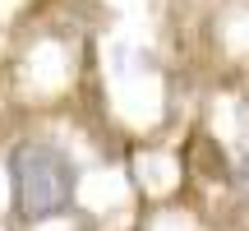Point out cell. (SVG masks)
Returning <instances> with one entry per match:
<instances>
[{"label": "cell", "mask_w": 249, "mask_h": 231, "mask_svg": "<svg viewBox=\"0 0 249 231\" xmlns=\"http://www.w3.org/2000/svg\"><path fill=\"white\" fill-rule=\"evenodd\" d=\"M9 171V208L18 222H51L74 208L79 162L51 139H18L5 157Z\"/></svg>", "instance_id": "6da1fadb"}, {"label": "cell", "mask_w": 249, "mask_h": 231, "mask_svg": "<svg viewBox=\"0 0 249 231\" xmlns=\"http://www.w3.org/2000/svg\"><path fill=\"white\" fill-rule=\"evenodd\" d=\"M235 185H240V194L249 199V148L235 157Z\"/></svg>", "instance_id": "7a4b0ae2"}]
</instances>
